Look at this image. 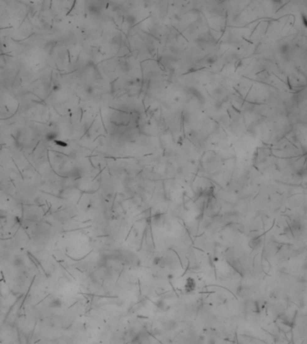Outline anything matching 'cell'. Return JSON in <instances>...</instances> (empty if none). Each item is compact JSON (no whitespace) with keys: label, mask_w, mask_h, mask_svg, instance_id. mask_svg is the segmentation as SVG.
I'll return each mask as SVG.
<instances>
[{"label":"cell","mask_w":307,"mask_h":344,"mask_svg":"<svg viewBox=\"0 0 307 344\" xmlns=\"http://www.w3.org/2000/svg\"><path fill=\"white\" fill-rule=\"evenodd\" d=\"M61 305H62L61 300L59 299H58V298H54L50 302V307L51 308H58V307H61Z\"/></svg>","instance_id":"3"},{"label":"cell","mask_w":307,"mask_h":344,"mask_svg":"<svg viewBox=\"0 0 307 344\" xmlns=\"http://www.w3.org/2000/svg\"><path fill=\"white\" fill-rule=\"evenodd\" d=\"M13 264H14V267H16V268H21V267H23V266L25 265V261H24V259H23V258H21V257H16V258L13 261Z\"/></svg>","instance_id":"4"},{"label":"cell","mask_w":307,"mask_h":344,"mask_svg":"<svg viewBox=\"0 0 307 344\" xmlns=\"http://www.w3.org/2000/svg\"><path fill=\"white\" fill-rule=\"evenodd\" d=\"M302 20H303V23H304V26L305 27H307V17L305 16V15H302Z\"/></svg>","instance_id":"5"},{"label":"cell","mask_w":307,"mask_h":344,"mask_svg":"<svg viewBox=\"0 0 307 344\" xmlns=\"http://www.w3.org/2000/svg\"><path fill=\"white\" fill-rule=\"evenodd\" d=\"M278 52H279L283 56H288V57H289V56L293 54V49H292V46L288 43L281 44V45H279V47H278Z\"/></svg>","instance_id":"1"},{"label":"cell","mask_w":307,"mask_h":344,"mask_svg":"<svg viewBox=\"0 0 307 344\" xmlns=\"http://www.w3.org/2000/svg\"><path fill=\"white\" fill-rule=\"evenodd\" d=\"M195 286H196V282L193 279L191 278H189L187 279V282H186V285H185V288L188 291H191L195 288Z\"/></svg>","instance_id":"2"}]
</instances>
